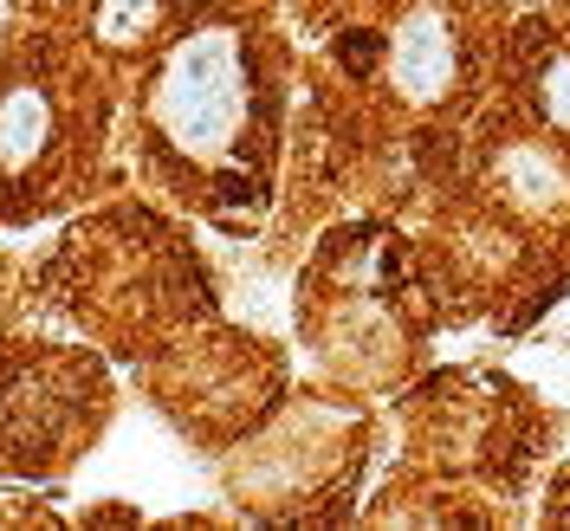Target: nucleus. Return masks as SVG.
I'll list each match as a JSON object with an SVG mask.
<instances>
[{"instance_id": "7ed1b4c3", "label": "nucleus", "mask_w": 570, "mask_h": 531, "mask_svg": "<svg viewBox=\"0 0 570 531\" xmlns=\"http://www.w3.org/2000/svg\"><path fill=\"white\" fill-rule=\"evenodd\" d=\"M52 130V110L39 98L33 85H13L7 98H0V163L7 169H20V163H33L39 142Z\"/></svg>"}, {"instance_id": "39448f33", "label": "nucleus", "mask_w": 570, "mask_h": 531, "mask_svg": "<svg viewBox=\"0 0 570 531\" xmlns=\"http://www.w3.org/2000/svg\"><path fill=\"white\" fill-rule=\"evenodd\" d=\"M149 13H156V0H105L98 33L105 39H137L142 27H149Z\"/></svg>"}, {"instance_id": "20e7f679", "label": "nucleus", "mask_w": 570, "mask_h": 531, "mask_svg": "<svg viewBox=\"0 0 570 531\" xmlns=\"http://www.w3.org/2000/svg\"><path fill=\"white\" fill-rule=\"evenodd\" d=\"M505 181H512V195H525V201H544L551 188H558V176H551V163H538V156H505Z\"/></svg>"}, {"instance_id": "f257e3e1", "label": "nucleus", "mask_w": 570, "mask_h": 531, "mask_svg": "<svg viewBox=\"0 0 570 531\" xmlns=\"http://www.w3.org/2000/svg\"><path fill=\"white\" fill-rule=\"evenodd\" d=\"M247 117V52L227 27H208L181 46L156 78V124L188 156H220Z\"/></svg>"}, {"instance_id": "f03ea898", "label": "nucleus", "mask_w": 570, "mask_h": 531, "mask_svg": "<svg viewBox=\"0 0 570 531\" xmlns=\"http://www.w3.org/2000/svg\"><path fill=\"white\" fill-rule=\"evenodd\" d=\"M448 78H454V39L441 27V13L422 7L395 27V85L409 98H434V91H448Z\"/></svg>"}]
</instances>
